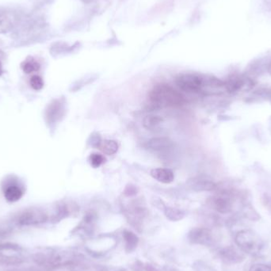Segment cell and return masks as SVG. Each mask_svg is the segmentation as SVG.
<instances>
[{"label": "cell", "mask_w": 271, "mask_h": 271, "mask_svg": "<svg viewBox=\"0 0 271 271\" xmlns=\"http://www.w3.org/2000/svg\"><path fill=\"white\" fill-rule=\"evenodd\" d=\"M149 100L158 107H179L184 103V96L168 84L155 85L150 91Z\"/></svg>", "instance_id": "6da1fadb"}, {"label": "cell", "mask_w": 271, "mask_h": 271, "mask_svg": "<svg viewBox=\"0 0 271 271\" xmlns=\"http://www.w3.org/2000/svg\"><path fill=\"white\" fill-rule=\"evenodd\" d=\"M25 260L22 246L12 242H0V265H19Z\"/></svg>", "instance_id": "7a4b0ae2"}, {"label": "cell", "mask_w": 271, "mask_h": 271, "mask_svg": "<svg viewBox=\"0 0 271 271\" xmlns=\"http://www.w3.org/2000/svg\"><path fill=\"white\" fill-rule=\"evenodd\" d=\"M15 225L20 227L37 226L49 221L46 212L40 208L32 207L21 211L14 219Z\"/></svg>", "instance_id": "3957f363"}, {"label": "cell", "mask_w": 271, "mask_h": 271, "mask_svg": "<svg viewBox=\"0 0 271 271\" xmlns=\"http://www.w3.org/2000/svg\"><path fill=\"white\" fill-rule=\"evenodd\" d=\"M236 243L244 253L257 254L262 247V242L259 236L251 230H243L236 236Z\"/></svg>", "instance_id": "277c9868"}, {"label": "cell", "mask_w": 271, "mask_h": 271, "mask_svg": "<svg viewBox=\"0 0 271 271\" xmlns=\"http://www.w3.org/2000/svg\"><path fill=\"white\" fill-rule=\"evenodd\" d=\"M175 83L187 93H199L203 90L204 78L195 74H181L176 77Z\"/></svg>", "instance_id": "5b68a950"}, {"label": "cell", "mask_w": 271, "mask_h": 271, "mask_svg": "<svg viewBox=\"0 0 271 271\" xmlns=\"http://www.w3.org/2000/svg\"><path fill=\"white\" fill-rule=\"evenodd\" d=\"M254 86V81L243 75H234L225 81V90L228 93L237 94L250 90Z\"/></svg>", "instance_id": "8992f818"}, {"label": "cell", "mask_w": 271, "mask_h": 271, "mask_svg": "<svg viewBox=\"0 0 271 271\" xmlns=\"http://www.w3.org/2000/svg\"><path fill=\"white\" fill-rule=\"evenodd\" d=\"M65 114V103L62 99L53 100L47 107L45 118L49 124H55L61 120Z\"/></svg>", "instance_id": "52a82bcc"}, {"label": "cell", "mask_w": 271, "mask_h": 271, "mask_svg": "<svg viewBox=\"0 0 271 271\" xmlns=\"http://www.w3.org/2000/svg\"><path fill=\"white\" fill-rule=\"evenodd\" d=\"M210 205L216 211L225 214L232 211L233 202L230 194L223 191L210 199Z\"/></svg>", "instance_id": "ba28073f"}, {"label": "cell", "mask_w": 271, "mask_h": 271, "mask_svg": "<svg viewBox=\"0 0 271 271\" xmlns=\"http://www.w3.org/2000/svg\"><path fill=\"white\" fill-rule=\"evenodd\" d=\"M188 239L194 244L210 245L213 243V233L208 228H193L188 234Z\"/></svg>", "instance_id": "9c48e42d"}, {"label": "cell", "mask_w": 271, "mask_h": 271, "mask_svg": "<svg viewBox=\"0 0 271 271\" xmlns=\"http://www.w3.org/2000/svg\"><path fill=\"white\" fill-rule=\"evenodd\" d=\"M23 194L24 191L16 182L11 180L4 186V198L8 202H18L23 198Z\"/></svg>", "instance_id": "30bf717a"}, {"label": "cell", "mask_w": 271, "mask_h": 271, "mask_svg": "<svg viewBox=\"0 0 271 271\" xmlns=\"http://www.w3.org/2000/svg\"><path fill=\"white\" fill-rule=\"evenodd\" d=\"M220 257L227 263H237L241 262L244 258V254L241 249L234 247H227L221 250Z\"/></svg>", "instance_id": "8fae6325"}, {"label": "cell", "mask_w": 271, "mask_h": 271, "mask_svg": "<svg viewBox=\"0 0 271 271\" xmlns=\"http://www.w3.org/2000/svg\"><path fill=\"white\" fill-rule=\"evenodd\" d=\"M187 185L195 191H212L217 189V185L212 180L203 177L191 178L187 183Z\"/></svg>", "instance_id": "7c38bea8"}, {"label": "cell", "mask_w": 271, "mask_h": 271, "mask_svg": "<svg viewBox=\"0 0 271 271\" xmlns=\"http://www.w3.org/2000/svg\"><path fill=\"white\" fill-rule=\"evenodd\" d=\"M96 219L97 217H96V213H94L93 211L87 212L77 229L82 231L86 235H91L93 233L94 229H95Z\"/></svg>", "instance_id": "4fadbf2b"}, {"label": "cell", "mask_w": 271, "mask_h": 271, "mask_svg": "<svg viewBox=\"0 0 271 271\" xmlns=\"http://www.w3.org/2000/svg\"><path fill=\"white\" fill-rule=\"evenodd\" d=\"M16 19L14 14L10 12H0V34L9 32L16 24Z\"/></svg>", "instance_id": "5bb4252c"}, {"label": "cell", "mask_w": 271, "mask_h": 271, "mask_svg": "<svg viewBox=\"0 0 271 271\" xmlns=\"http://www.w3.org/2000/svg\"><path fill=\"white\" fill-rule=\"evenodd\" d=\"M152 178L161 184H171L174 180V172L167 168H155L151 171Z\"/></svg>", "instance_id": "9a60e30c"}, {"label": "cell", "mask_w": 271, "mask_h": 271, "mask_svg": "<svg viewBox=\"0 0 271 271\" xmlns=\"http://www.w3.org/2000/svg\"><path fill=\"white\" fill-rule=\"evenodd\" d=\"M171 140L166 137H155L148 141V147L153 151H163L171 148Z\"/></svg>", "instance_id": "2e32d148"}, {"label": "cell", "mask_w": 271, "mask_h": 271, "mask_svg": "<svg viewBox=\"0 0 271 271\" xmlns=\"http://www.w3.org/2000/svg\"><path fill=\"white\" fill-rule=\"evenodd\" d=\"M123 239L126 252L131 253L137 248L139 243L138 236L132 231L125 230L123 232Z\"/></svg>", "instance_id": "e0dca14e"}, {"label": "cell", "mask_w": 271, "mask_h": 271, "mask_svg": "<svg viewBox=\"0 0 271 271\" xmlns=\"http://www.w3.org/2000/svg\"><path fill=\"white\" fill-rule=\"evenodd\" d=\"M98 148L106 155H111L116 153L118 150V144L115 140H100Z\"/></svg>", "instance_id": "ac0fdd59"}, {"label": "cell", "mask_w": 271, "mask_h": 271, "mask_svg": "<svg viewBox=\"0 0 271 271\" xmlns=\"http://www.w3.org/2000/svg\"><path fill=\"white\" fill-rule=\"evenodd\" d=\"M163 122V118L158 115L149 114L143 120V126L148 130H153Z\"/></svg>", "instance_id": "d6986e66"}, {"label": "cell", "mask_w": 271, "mask_h": 271, "mask_svg": "<svg viewBox=\"0 0 271 271\" xmlns=\"http://www.w3.org/2000/svg\"><path fill=\"white\" fill-rule=\"evenodd\" d=\"M164 213L166 218L171 221H178L185 217V213L176 208L165 207Z\"/></svg>", "instance_id": "ffe728a7"}, {"label": "cell", "mask_w": 271, "mask_h": 271, "mask_svg": "<svg viewBox=\"0 0 271 271\" xmlns=\"http://www.w3.org/2000/svg\"><path fill=\"white\" fill-rule=\"evenodd\" d=\"M40 67L41 66H40L39 63L37 60H34V58L27 59L22 64V68H23V71L27 73V74H31V73L38 71L40 69Z\"/></svg>", "instance_id": "44dd1931"}, {"label": "cell", "mask_w": 271, "mask_h": 271, "mask_svg": "<svg viewBox=\"0 0 271 271\" xmlns=\"http://www.w3.org/2000/svg\"><path fill=\"white\" fill-rule=\"evenodd\" d=\"M89 161L93 167L97 168L105 162V158L103 157V155H102L101 154L94 153L90 155Z\"/></svg>", "instance_id": "7402d4cb"}, {"label": "cell", "mask_w": 271, "mask_h": 271, "mask_svg": "<svg viewBox=\"0 0 271 271\" xmlns=\"http://www.w3.org/2000/svg\"><path fill=\"white\" fill-rule=\"evenodd\" d=\"M30 86L35 91H40L43 88L44 81L39 75H33L30 79Z\"/></svg>", "instance_id": "603a6c76"}, {"label": "cell", "mask_w": 271, "mask_h": 271, "mask_svg": "<svg viewBox=\"0 0 271 271\" xmlns=\"http://www.w3.org/2000/svg\"><path fill=\"white\" fill-rule=\"evenodd\" d=\"M250 271H271V266L265 264H254L251 266Z\"/></svg>", "instance_id": "cb8c5ba5"}, {"label": "cell", "mask_w": 271, "mask_h": 271, "mask_svg": "<svg viewBox=\"0 0 271 271\" xmlns=\"http://www.w3.org/2000/svg\"><path fill=\"white\" fill-rule=\"evenodd\" d=\"M144 269L146 271H159L154 265H151V264H146V265H144Z\"/></svg>", "instance_id": "d4e9b609"}, {"label": "cell", "mask_w": 271, "mask_h": 271, "mask_svg": "<svg viewBox=\"0 0 271 271\" xmlns=\"http://www.w3.org/2000/svg\"><path fill=\"white\" fill-rule=\"evenodd\" d=\"M3 64L2 62H1V60H0V75H2L3 74Z\"/></svg>", "instance_id": "484cf974"}, {"label": "cell", "mask_w": 271, "mask_h": 271, "mask_svg": "<svg viewBox=\"0 0 271 271\" xmlns=\"http://www.w3.org/2000/svg\"><path fill=\"white\" fill-rule=\"evenodd\" d=\"M268 71H269V74L271 75V62L269 63V65H268Z\"/></svg>", "instance_id": "4316f807"}, {"label": "cell", "mask_w": 271, "mask_h": 271, "mask_svg": "<svg viewBox=\"0 0 271 271\" xmlns=\"http://www.w3.org/2000/svg\"><path fill=\"white\" fill-rule=\"evenodd\" d=\"M116 271H128L127 269H118V270Z\"/></svg>", "instance_id": "83f0119b"}]
</instances>
